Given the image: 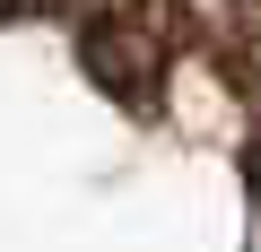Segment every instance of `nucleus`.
<instances>
[{
  "label": "nucleus",
  "instance_id": "nucleus-3",
  "mask_svg": "<svg viewBox=\"0 0 261 252\" xmlns=\"http://www.w3.org/2000/svg\"><path fill=\"white\" fill-rule=\"evenodd\" d=\"M9 18H44V9H70V0H0Z\"/></svg>",
  "mask_w": 261,
  "mask_h": 252
},
{
  "label": "nucleus",
  "instance_id": "nucleus-1",
  "mask_svg": "<svg viewBox=\"0 0 261 252\" xmlns=\"http://www.w3.org/2000/svg\"><path fill=\"white\" fill-rule=\"evenodd\" d=\"M183 35H192V18L174 9V0H113V9H96V18L79 26V70H87L113 104L148 113V104L166 96V70H174Z\"/></svg>",
  "mask_w": 261,
  "mask_h": 252
},
{
  "label": "nucleus",
  "instance_id": "nucleus-2",
  "mask_svg": "<svg viewBox=\"0 0 261 252\" xmlns=\"http://www.w3.org/2000/svg\"><path fill=\"white\" fill-rule=\"evenodd\" d=\"M209 52H218V78L261 113V0H235L218 18V35H209Z\"/></svg>",
  "mask_w": 261,
  "mask_h": 252
}]
</instances>
